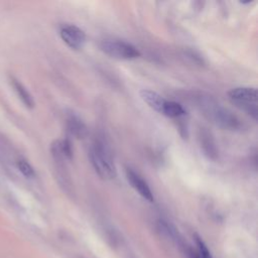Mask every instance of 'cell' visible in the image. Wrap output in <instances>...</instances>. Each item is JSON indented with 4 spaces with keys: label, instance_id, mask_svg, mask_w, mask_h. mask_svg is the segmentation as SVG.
Listing matches in <instances>:
<instances>
[{
    "label": "cell",
    "instance_id": "6da1fadb",
    "mask_svg": "<svg viewBox=\"0 0 258 258\" xmlns=\"http://www.w3.org/2000/svg\"><path fill=\"white\" fill-rule=\"evenodd\" d=\"M195 98L196 106L203 112V114L213 123L225 130L236 131L243 127L242 120L234 114L230 109L221 106L212 97L197 96Z\"/></svg>",
    "mask_w": 258,
    "mask_h": 258
},
{
    "label": "cell",
    "instance_id": "7a4b0ae2",
    "mask_svg": "<svg viewBox=\"0 0 258 258\" xmlns=\"http://www.w3.org/2000/svg\"><path fill=\"white\" fill-rule=\"evenodd\" d=\"M91 163L97 174L103 179H113L117 175L116 165L108 145L101 139H96L90 148Z\"/></svg>",
    "mask_w": 258,
    "mask_h": 258
},
{
    "label": "cell",
    "instance_id": "3957f363",
    "mask_svg": "<svg viewBox=\"0 0 258 258\" xmlns=\"http://www.w3.org/2000/svg\"><path fill=\"white\" fill-rule=\"evenodd\" d=\"M229 98L240 110L250 115L254 120L258 116L257 90L253 87H236L229 91Z\"/></svg>",
    "mask_w": 258,
    "mask_h": 258
},
{
    "label": "cell",
    "instance_id": "277c9868",
    "mask_svg": "<svg viewBox=\"0 0 258 258\" xmlns=\"http://www.w3.org/2000/svg\"><path fill=\"white\" fill-rule=\"evenodd\" d=\"M100 48L107 55L117 59H133L141 55L136 46L123 40H104Z\"/></svg>",
    "mask_w": 258,
    "mask_h": 258
},
{
    "label": "cell",
    "instance_id": "5b68a950",
    "mask_svg": "<svg viewBox=\"0 0 258 258\" xmlns=\"http://www.w3.org/2000/svg\"><path fill=\"white\" fill-rule=\"evenodd\" d=\"M59 35L62 41L72 49L79 50L86 43V33L80 27L74 24H64L59 29Z\"/></svg>",
    "mask_w": 258,
    "mask_h": 258
},
{
    "label": "cell",
    "instance_id": "8992f818",
    "mask_svg": "<svg viewBox=\"0 0 258 258\" xmlns=\"http://www.w3.org/2000/svg\"><path fill=\"white\" fill-rule=\"evenodd\" d=\"M126 173V178L128 182L131 184V186L146 201L152 203L154 201L153 194L148 185V183L133 169L131 168H126L125 170Z\"/></svg>",
    "mask_w": 258,
    "mask_h": 258
},
{
    "label": "cell",
    "instance_id": "52a82bcc",
    "mask_svg": "<svg viewBox=\"0 0 258 258\" xmlns=\"http://www.w3.org/2000/svg\"><path fill=\"white\" fill-rule=\"evenodd\" d=\"M67 130L73 137L77 139H83L88 135V127L85 122L74 112L67 114L66 118Z\"/></svg>",
    "mask_w": 258,
    "mask_h": 258
},
{
    "label": "cell",
    "instance_id": "ba28073f",
    "mask_svg": "<svg viewBox=\"0 0 258 258\" xmlns=\"http://www.w3.org/2000/svg\"><path fill=\"white\" fill-rule=\"evenodd\" d=\"M51 153L55 161L72 160L73 158V147L72 142L69 138L56 140L51 145Z\"/></svg>",
    "mask_w": 258,
    "mask_h": 258
},
{
    "label": "cell",
    "instance_id": "9c48e42d",
    "mask_svg": "<svg viewBox=\"0 0 258 258\" xmlns=\"http://www.w3.org/2000/svg\"><path fill=\"white\" fill-rule=\"evenodd\" d=\"M139 95L141 99L153 110L157 112H161V109L163 107L164 102L166 101L161 95H159L157 92H154L152 90L144 89L139 92Z\"/></svg>",
    "mask_w": 258,
    "mask_h": 258
},
{
    "label": "cell",
    "instance_id": "30bf717a",
    "mask_svg": "<svg viewBox=\"0 0 258 258\" xmlns=\"http://www.w3.org/2000/svg\"><path fill=\"white\" fill-rule=\"evenodd\" d=\"M11 81V85L14 88L17 96L19 97V99L21 100V102L29 109L34 107V101L32 96L30 95V93L27 91V89L22 85V83H20L17 79H15L14 77L10 78Z\"/></svg>",
    "mask_w": 258,
    "mask_h": 258
},
{
    "label": "cell",
    "instance_id": "8fae6325",
    "mask_svg": "<svg viewBox=\"0 0 258 258\" xmlns=\"http://www.w3.org/2000/svg\"><path fill=\"white\" fill-rule=\"evenodd\" d=\"M200 140H201V146L203 151L205 152V154L211 158V159H215L218 155V151H217V147H216V143L213 139V137L211 136V134L205 130L201 131V135H200Z\"/></svg>",
    "mask_w": 258,
    "mask_h": 258
},
{
    "label": "cell",
    "instance_id": "7c38bea8",
    "mask_svg": "<svg viewBox=\"0 0 258 258\" xmlns=\"http://www.w3.org/2000/svg\"><path fill=\"white\" fill-rule=\"evenodd\" d=\"M160 113L169 118H178L185 115V110L179 103L166 100Z\"/></svg>",
    "mask_w": 258,
    "mask_h": 258
},
{
    "label": "cell",
    "instance_id": "4fadbf2b",
    "mask_svg": "<svg viewBox=\"0 0 258 258\" xmlns=\"http://www.w3.org/2000/svg\"><path fill=\"white\" fill-rule=\"evenodd\" d=\"M18 170L27 178H33L35 176V170L31 164L24 158H18L16 161Z\"/></svg>",
    "mask_w": 258,
    "mask_h": 258
},
{
    "label": "cell",
    "instance_id": "5bb4252c",
    "mask_svg": "<svg viewBox=\"0 0 258 258\" xmlns=\"http://www.w3.org/2000/svg\"><path fill=\"white\" fill-rule=\"evenodd\" d=\"M197 242V251H198V258H213L209 249L207 248V246L205 245V243L203 242V240H201L199 237H197L196 239Z\"/></svg>",
    "mask_w": 258,
    "mask_h": 258
}]
</instances>
